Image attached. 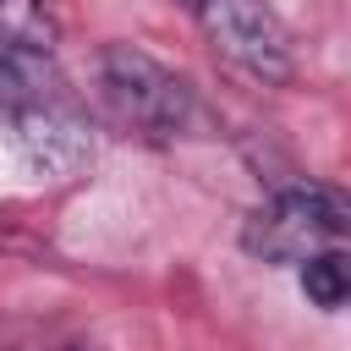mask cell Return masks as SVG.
Wrapping results in <instances>:
<instances>
[{
    "mask_svg": "<svg viewBox=\"0 0 351 351\" xmlns=\"http://www.w3.org/2000/svg\"><path fill=\"white\" fill-rule=\"evenodd\" d=\"M302 291H307V302L324 307V313L346 307V296H351V269H346V258H340L335 247L302 258Z\"/></svg>",
    "mask_w": 351,
    "mask_h": 351,
    "instance_id": "4",
    "label": "cell"
},
{
    "mask_svg": "<svg viewBox=\"0 0 351 351\" xmlns=\"http://www.w3.org/2000/svg\"><path fill=\"white\" fill-rule=\"evenodd\" d=\"M346 236V203L329 186H285L247 214L241 247L263 263H302Z\"/></svg>",
    "mask_w": 351,
    "mask_h": 351,
    "instance_id": "2",
    "label": "cell"
},
{
    "mask_svg": "<svg viewBox=\"0 0 351 351\" xmlns=\"http://www.w3.org/2000/svg\"><path fill=\"white\" fill-rule=\"evenodd\" d=\"M99 93H104L110 115L143 137H181L203 121L197 93L132 44H110L99 55Z\"/></svg>",
    "mask_w": 351,
    "mask_h": 351,
    "instance_id": "1",
    "label": "cell"
},
{
    "mask_svg": "<svg viewBox=\"0 0 351 351\" xmlns=\"http://www.w3.org/2000/svg\"><path fill=\"white\" fill-rule=\"evenodd\" d=\"M0 44L5 49H49L55 44V27H49V11L44 0H0Z\"/></svg>",
    "mask_w": 351,
    "mask_h": 351,
    "instance_id": "5",
    "label": "cell"
},
{
    "mask_svg": "<svg viewBox=\"0 0 351 351\" xmlns=\"http://www.w3.org/2000/svg\"><path fill=\"white\" fill-rule=\"evenodd\" d=\"M71 351H82V346H71Z\"/></svg>",
    "mask_w": 351,
    "mask_h": 351,
    "instance_id": "7",
    "label": "cell"
},
{
    "mask_svg": "<svg viewBox=\"0 0 351 351\" xmlns=\"http://www.w3.org/2000/svg\"><path fill=\"white\" fill-rule=\"evenodd\" d=\"M197 16H203L214 49H219L230 66H241V71H252V77H263V82H285V77H291L285 27L274 22V11H269L263 0H203Z\"/></svg>",
    "mask_w": 351,
    "mask_h": 351,
    "instance_id": "3",
    "label": "cell"
},
{
    "mask_svg": "<svg viewBox=\"0 0 351 351\" xmlns=\"http://www.w3.org/2000/svg\"><path fill=\"white\" fill-rule=\"evenodd\" d=\"M181 5H186V11H197V5H203V0H181Z\"/></svg>",
    "mask_w": 351,
    "mask_h": 351,
    "instance_id": "6",
    "label": "cell"
}]
</instances>
